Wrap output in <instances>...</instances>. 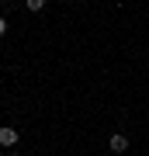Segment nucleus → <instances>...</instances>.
<instances>
[{
	"mask_svg": "<svg viewBox=\"0 0 149 156\" xmlns=\"http://www.w3.org/2000/svg\"><path fill=\"white\" fill-rule=\"evenodd\" d=\"M17 139H21V135H17L11 125H4V128H0V146H4V149H7V146L14 149V142H17Z\"/></svg>",
	"mask_w": 149,
	"mask_h": 156,
	"instance_id": "obj_1",
	"label": "nucleus"
},
{
	"mask_svg": "<svg viewBox=\"0 0 149 156\" xmlns=\"http://www.w3.org/2000/svg\"><path fill=\"white\" fill-rule=\"evenodd\" d=\"M111 149H115V153H125L128 149V135H111Z\"/></svg>",
	"mask_w": 149,
	"mask_h": 156,
	"instance_id": "obj_2",
	"label": "nucleus"
},
{
	"mask_svg": "<svg viewBox=\"0 0 149 156\" xmlns=\"http://www.w3.org/2000/svg\"><path fill=\"white\" fill-rule=\"evenodd\" d=\"M24 4H28V11H42V7H45V0H24Z\"/></svg>",
	"mask_w": 149,
	"mask_h": 156,
	"instance_id": "obj_3",
	"label": "nucleus"
},
{
	"mask_svg": "<svg viewBox=\"0 0 149 156\" xmlns=\"http://www.w3.org/2000/svg\"><path fill=\"white\" fill-rule=\"evenodd\" d=\"M7 31V21H4V17H0V35H4Z\"/></svg>",
	"mask_w": 149,
	"mask_h": 156,
	"instance_id": "obj_4",
	"label": "nucleus"
},
{
	"mask_svg": "<svg viewBox=\"0 0 149 156\" xmlns=\"http://www.w3.org/2000/svg\"><path fill=\"white\" fill-rule=\"evenodd\" d=\"M4 156H17V153H4Z\"/></svg>",
	"mask_w": 149,
	"mask_h": 156,
	"instance_id": "obj_5",
	"label": "nucleus"
},
{
	"mask_svg": "<svg viewBox=\"0 0 149 156\" xmlns=\"http://www.w3.org/2000/svg\"><path fill=\"white\" fill-rule=\"evenodd\" d=\"M0 149H4V146H0ZM0 156H4V153H0Z\"/></svg>",
	"mask_w": 149,
	"mask_h": 156,
	"instance_id": "obj_6",
	"label": "nucleus"
}]
</instances>
